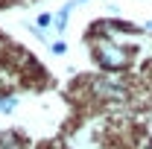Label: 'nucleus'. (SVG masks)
I'll list each match as a JSON object with an SVG mask.
<instances>
[{"mask_svg":"<svg viewBox=\"0 0 152 149\" xmlns=\"http://www.w3.org/2000/svg\"><path fill=\"white\" fill-rule=\"evenodd\" d=\"M73 6H76V3H67V6H64V9H61V12L56 15V26H58V29H64V26H67V18H70Z\"/></svg>","mask_w":152,"mask_h":149,"instance_id":"obj_3","label":"nucleus"},{"mask_svg":"<svg viewBox=\"0 0 152 149\" xmlns=\"http://www.w3.org/2000/svg\"><path fill=\"white\" fill-rule=\"evenodd\" d=\"M15 108H18V99H15V96H9V99H0V111H15Z\"/></svg>","mask_w":152,"mask_h":149,"instance_id":"obj_6","label":"nucleus"},{"mask_svg":"<svg viewBox=\"0 0 152 149\" xmlns=\"http://www.w3.org/2000/svg\"><path fill=\"white\" fill-rule=\"evenodd\" d=\"M76 3H85V0H76Z\"/></svg>","mask_w":152,"mask_h":149,"instance_id":"obj_9","label":"nucleus"},{"mask_svg":"<svg viewBox=\"0 0 152 149\" xmlns=\"http://www.w3.org/2000/svg\"><path fill=\"white\" fill-rule=\"evenodd\" d=\"M94 53H96V61H99V67H105V70H123V67L132 61L129 50H126V47H120L117 41H108V38L96 41Z\"/></svg>","mask_w":152,"mask_h":149,"instance_id":"obj_1","label":"nucleus"},{"mask_svg":"<svg viewBox=\"0 0 152 149\" xmlns=\"http://www.w3.org/2000/svg\"><path fill=\"white\" fill-rule=\"evenodd\" d=\"M91 88H94V93H96V96H102V99H126V93H129L123 82L108 79V76L94 79V82H91Z\"/></svg>","mask_w":152,"mask_h":149,"instance_id":"obj_2","label":"nucleus"},{"mask_svg":"<svg viewBox=\"0 0 152 149\" xmlns=\"http://www.w3.org/2000/svg\"><path fill=\"white\" fill-rule=\"evenodd\" d=\"M146 32H152V20H146Z\"/></svg>","mask_w":152,"mask_h":149,"instance_id":"obj_8","label":"nucleus"},{"mask_svg":"<svg viewBox=\"0 0 152 149\" xmlns=\"http://www.w3.org/2000/svg\"><path fill=\"white\" fill-rule=\"evenodd\" d=\"M0 149H18V137L15 134H0Z\"/></svg>","mask_w":152,"mask_h":149,"instance_id":"obj_4","label":"nucleus"},{"mask_svg":"<svg viewBox=\"0 0 152 149\" xmlns=\"http://www.w3.org/2000/svg\"><path fill=\"white\" fill-rule=\"evenodd\" d=\"M50 50H53L56 56H61V53H67V44H64V41H53V47H50Z\"/></svg>","mask_w":152,"mask_h":149,"instance_id":"obj_7","label":"nucleus"},{"mask_svg":"<svg viewBox=\"0 0 152 149\" xmlns=\"http://www.w3.org/2000/svg\"><path fill=\"white\" fill-rule=\"evenodd\" d=\"M50 23H53V15H47V12H41V15H38V32H44V29H47V26H50Z\"/></svg>","mask_w":152,"mask_h":149,"instance_id":"obj_5","label":"nucleus"}]
</instances>
